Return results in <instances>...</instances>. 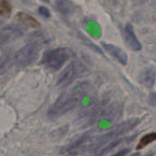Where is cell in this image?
I'll return each mask as SVG.
<instances>
[{
  "label": "cell",
  "mask_w": 156,
  "mask_h": 156,
  "mask_svg": "<svg viewBox=\"0 0 156 156\" xmlns=\"http://www.w3.org/2000/svg\"><path fill=\"white\" fill-rule=\"evenodd\" d=\"M92 91V86L88 82H81L62 93L47 111L50 119H56L65 115L79 106L85 97Z\"/></svg>",
  "instance_id": "obj_1"
},
{
  "label": "cell",
  "mask_w": 156,
  "mask_h": 156,
  "mask_svg": "<svg viewBox=\"0 0 156 156\" xmlns=\"http://www.w3.org/2000/svg\"><path fill=\"white\" fill-rule=\"evenodd\" d=\"M142 122V119L140 118H131L127 120L121 122L117 125L114 126L110 131H108L107 133L99 136L97 140H95L92 145H91L90 149H92L93 151H96L100 149L101 146H105V144L111 140L117 139L120 136L123 134L129 132L134 128L136 127L139 124Z\"/></svg>",
  "instance_id": "obj_2"
},
{
  "label": "cell",
  "mask_w": 156,
  "mask_h": 156,
  "mask_svg": "<svg viewBox=\"0 0 156 156\" xmlns=\"http://www.w3.org/2000/svg\"><path fill=\"white\" fill-rule=\"evenodd\" d=\"M75 55V52L69 47H58L46 52L43 55L41 63L49 69L57 71Z\"/></svg>",
  "instance_id": "obj_3"
},
{
  "label": "cell",
  "mask_w": 156,
  "mask_h": 156,
  "mask_svg": "<svg viewBox=\"0 0 156 156\" xmlns=\"http://www.w3.org/2000/svg\"><path fill=\"white\" fill-rule=\"evenodd\" d=\"M42 48V41H31L23 46L13 54V62L20 68L31 65L39 56Z\"/></svg>",
  "instance_id": "obj_4"
},
{
  "label": "cell",
  "mask_w": 156,
  "mask_h": 156,
  "mask_svg": "<svg viewBox=\"0 0 156 156\" xmlns=\"http://www.w3.org/2000/svg\"><path fill=\"white\" fill-rule=\"evenodd\" d=\"M85 71V67L79 61H73L61 72L58 76L56 85L61 88H66L80 77Z\"/></svg>",
  "instance_id": "obj_5"
},
{
  "label": "cell",
  "mask_w": 156,
  "mask_h": 156,
  "mask_svg": "<svg viewBox=\"0 0 156 156\" xmlns=\"http://www.w3.org/2000/svg\"><path fill=\"white\" fill-rule=\"evenodd\" d=\"M123 37L126 45L133 51L142 50V44L136 35L133 27L130 23H127L123 29Z\"/></svg>",
  "instance_id": "obj_6"
},
{
  "label": "cell",
  "mask_w": 156,
  "mask_h": 156,
  "mask_svg": "<svg viewBox=\"0 0 156 156\" xmlns=\"http://www.w3.org/2000/svg\"><path fill=\"white\" fill-rule=\"evenodd\" d=\"M101 46L111 56L115 58L116 60L118 61L123 66H126L128 62V56L121 47L105 41H102Z\"/></svg>",
  "instance_id": "obj_7"
},
{
  "label": "cell",
  "mask_w": 156,
  "mask_h": 156,
  "mask_svg": "<svg viewBox=\"0 0 156 156\" xmlns=\"http://www.w3.org/2000/svg\"><path fill=\"white\" fill-rule=\"evenodd\" d=\"M24 31L17 26H8L0 30V48L13 38L21 36Z\"/></svg>",
  "instance_id": "obj_8"
},
{
  "label": "cell",
  "mask_w": 156,
  "mask_h": 156,
  "mask_svg": "<svg viewBox=\"0 0 156 156\" xmlns=\"http://www.w3.org/2000/svg\"><path fill=\"white\" fill-rule=\"evenodd\" d=\"M156 79V69L153 67H147L139 76V82L146 88H152Z\"/></svg>",
  "instance_id": "obj_9"
},
{
  "label": "cell",
  "mask_w": 156,
  "mask_h": 156,
  "mask_svg": "<svg viewBox=\"0 0 156 156\" xmlns=\"http://www.w3.org/2000/svg\"><path fill=\"white\" fill-rule=\"evenodd\" d=\"M16 17L18 21L26 27H31V28H39L41 27L39 21L28 14L20 12L17 14Z\"/></svg>",
  "instance_id": "obj_10"
},
{
  "label": "cell",
  "mask_w": 156,
  "mask_h": 156,
  "mask_svg": "<svg viewBox=\"0 0 156 156\" xmlns=\"http://www.w3.org/2000/svg\"><path fill=\"white\" fill-rule=\"evenodd\" d=\"M13 62L12 51H6L0 56V74H4L10 69Z\"/></svg>",
  "instance_id": "obj_11"
},
{
  "label": "cell",
  "mask_w": 156,
  "mask_h": 156,
  "mask_svg": "<svg viewBox=\"0 0 156 156\" xmlns=\"http://www.w3.org/2000/svg\"><path fill=\"white\" fill-rule=\"evenodd\" d=\"M56 7L62 15H68L75 10V5L70 0H56Z\"/></svg>",
  "instance_id": "obj_12"
},
{
  "label": "cell",
  "mask_w": 156,
  "mask_h": 156,
  "mask_svg": "<svg viewBox=\"0 0 156 156\" xmlns=\"http://www.w3.org/2000/svg\"><path fill=\"white\" fill-rule=\"evenodd\" d=\"M156 141V133L152 132L150 133L146 134L145 136H143L141 138V140H140L139 143L136 146V149L137 150H140V149H144L146 146H147L148 145H149L150 143H153V142Z\"/></svg>",
  "instance_id": "obj_13"
},
{
  "label": "cell",
  "mask_w": 156,
  "mask_h": 156,
  "mask_svg": "<svg viewBox=\"0 0 156 156\" xmlns=\"http://www.w3.org/2000/svg\"><path fill=\"white\" fill-rule=\"evenodd\" d=\"M91 134H92V131L91 130L89 131V132H86L85 134H83L82 136L79 137L76 141H75L74 143H72L71 145H69L66 149H64V152H70L71 150H73V149H76V148L80 147L84 143H85V142L90 138Z\"/></svg>",
  "instance_id": "obj_14"
},
{
  "label": "cell",
  "mask_w": 156,
  "mask_h": 156,
  "mask_svg": "<svg viewBox=\"0 0 156 156\" xmlns=\"http://www.w3.org/2000/svg\"><path fill=\"white\" fill-rule=\"evenodd\" d=\"M123 138L115 139L114 141L111 142V143H110L108 145V146H105V148H103V149H102L101 150L100 152H98V153H97L95 155H94V156H104V155H105L107 153H108L110 151L112 150L113 149H114V148L117 147V146H118L120 144H121V143H123Z\"/></svg>",
  "instance_id": "obj_15"
},
{
  "label": "cell",
  "mask_w": 156,
  "mask_h": 156,
  "mask_svg": "<svg viewBox=\"0 0 156 156\" xmlns=\"http://www.w3.org/2000/svg\"><path fill=\"white\" fill-rule=\"evenodd\" d=\"M12 13V5L8 0L0 1V15L9 18Z\"/></svg>",
  "instance_id": "obj_16"
},
{
  "label": "cell",
  "mask_w": 156,
  "mask_h": 156,
  "mask_svg": "<svg viewBox=\"0 0 156 156\" xmlns=\"http://www.w3.org/2000/svg\"><path fill=\"white\" fill-rule=\"evenodd\" d=\"M79 37H80V39L82 40V42H83L85 45L91 47V48L93 49L94 51L98 52V53H100V54H102V51L100 49V47H98L97 45H95L91 40H89L87 37H85V34H81L79 35Z\"/></svg>",
  "instance_id": "obj_17"
},
{
  "label": "cell",
  "mask_w": 156,
  "mask_h": 156,
  "mask_svg": "<svg viewBox=\"0 0 156 156\" xmlns=\"http://www.w3.org/2000/svg\"><path fill=\"white\" fill-rule=\"evenodd\" d=\"M38 12H39V14L41 16H43L45 18H48L51 16L50 10L47 7H45V6H40L38 8Z\"/></svg>",
  "instance_id": "obj_18"
},
{
  "label": "cell",
  "mask_w": 156,
  "mask_h": 156,
  "mask_svg": "<svg viewBox=\"0 0 156 156\" xmlns=\"http://www.w3.org/2000/svg\"><path fill=\"white\" fill-rule=\"evenodd\" d=\"M129 149H121L120 151L117 152V153L114 154V155H111V156H125L126 154L129 153Z\"/></svg>",
  "instance_id": "obj_19"
},
{
  "label": "cell",
  "mask_w": 156,
  "mask_h": 156,
  "mask_svg": "<svg viewBox=\"0 0 156 156\" xmlns=\"http://www.w3.org/2000/svg\"><path fill=\"white\" fill-rule=\"evenodd\" d=\"M149 101L150 104L153 106L156 107V94H152L149 98Z\"/></svg>",
  "instance_id": "obj_20"
},
{
  "label": "cell",
  "mask_w": 156,
  "mask_h": 156,
  "mask_svg": "<svg viewBox=\"0 0 156 156\" xmlns=\"http://www.w3.org/2000/svg\"><path fill=\"white\" fill-rule=\"evenodd\" d=\"M148 0H133V3L134 5H141L147 2Z\"/></svg>",
  "instance_id": "obj_21"
},
{
  "label": "cell",
  "mask_w": 156,
  "mask_h": 156,
  "mask_svg": "<svg viewBox=\"0 0 156 156\" xmlns=\"http://www.w3.org/2000/svg\"><path fill=\"white\" fill-rule=\"evenodd\" d=\"M153 155H154V153L152 152H149V154H147V155H146V156H153Z\"/></svg>",
  "instance_id": "obj_22"
},
{
  "label": "cell",
  "mask_w": 156,
  "mask_h": 156,
  "mask_svg": "<svg viewBox=\"0 0 156 156\" xmlns=\"http://www.w3.org/2000/svg\"><path fill=\"white\" fill-rule=\"evenodd\" d=\"M155 2H156V0H155Z\"/></svg>",
  "instance_id": "obj_23"
}]
</instances>
